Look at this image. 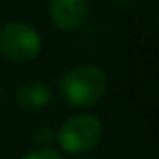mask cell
<instances>
[{"label": "cell", "mask_w": 159, "mask_h": 159, "mask_svg": "<svg viewBox=\"0 0 159 159\" xmlns=\"http://www.w3.org/2000/svg\"><path fill=\"white\" fill-rule=\"evenodd\" d=\"M17 105L26 111V112H38L41 109H45L51 99H52V92L49 88V84H45L43 81H26L25 84L19 86L17 94H15Z\"/></svg>", "instance_id": "5"}, {"label": "cell", "mask_w": 159, "mask_h": 159, "mask_svg": "<svg viewBox=\"0 0 159 159\" xmlns=\"http://www.w3.org/2000/svg\"><path fill=\"white\" fill-rule=\"evenodd\" d=\"M103 137V125L96 116L75 114L67 118L58 131V144L66 153L83 155L94 150Z\"/></svg>", "instance_id": "2"}, {"label": "cell", "mask_w": 159, "mask_h": 159, "mask_svg": "<svg viewBox=\"0 0 159 159\" xmlns=\"http://www.w3.org/2000/svg\"><path fill=\"white\" fill-rule=\"evenodd\" d=\"M34 139H38V144H49L52 140V133L49 127H39L38 133L34 135Z\"/></svg>", "instance_id": "7"}, {"label": "cell", "mask_w": 159, "mask_h": 159, "mask_svg": "<svg viewBox=\"0 0 159 159\" xmlns=\"http://www.w3.org/2000/svg\"><path fill=\"white\" fill-rule=\"evenodd\" d=\"M92 0H49V17L62 32H75L88 19Z\"/></svg>", "instance_id": "4"}, {"label": "cell", "mask_w": 159, "mask_h": 159, "mask_svg": "<svg viewBox=\"0 0 159 159\" xmlns=\"http://www.w3.org/2000/svg\"><path fill=\"white\" fill-rule=\"evenodd\" d=\"M23 159H64V155L52 148H38V150H32L30 153H26Z\"/></svg>", "instance_id": "6"}, {"label": "cell", "mask_w": 159, "mask_h": 159, "mask_svg": "<svg viewBox=\"0 0 159 159\" xmlns=\"http://www.w3.org/2000/svg\"><path fill=\"white\" fill-rule=\"evenodd\" d=\"M41 51L39 32L23 21H13L0 28V54L10 62H30Z\"/></svg>", "instance_id": "3"}, {"label": "cell", "mask_w": 159, "mask_h": 159, "mask_svg": "<svg viewBox=\"0 0 159 159\" xmlns=\"http://www.w3.org/2000/svg\"><path fill=\"white\" fill-rule=\"evenodd\" d=\"M75 159H94V157H88V155H77Z\"/></svg>", "instance_id": "9"}, {"label": "cell", "mask_w": 159, "mask_h": 159, "mask_svg": "<svg viewBox=\"0 0 159 159\" xmlns=\"http://www.w3.org/2000/svg\"><path fill=\"white\" fill-rule=\"evenodd\" d=\"M157 23H159V10H157Z\"/></svg>", "instance_id": "10"}, {"label": "cell", "mask_w": 159, "mask_h": 159, "mask_svg": "<svg viewBox=\"0 0 159 159\" xmlns=\"http://www.w3.org/2000/svg\"><path fill=\"white\" fill-rule=\"evenodd\" d=\"M109 88L105 71L94 64H81L71 67L60 81V94L67 105L88 109L98 105Z\"/></svg>", "instance_id": "1"}, {"label": "cell", "mask_w": 159, "mask_h": 159, "mask_svg": "<svg viewBox=\"0 0 159 159\" xmlns=\"http://www.w3.org/2000/svg\"><path fill=\"white\" fill-rule=\"evenodd\" d=\"M112 2H116V4H129V2H133V0H112Z\"/></svg>", "instance_id": "8"}, {"label": "cell", "mask_w": 159, "mask_h": 159, "mask_svg": "<svg viewBox=\"0 0 159 159\" xmlns=\"http://www.w3.org/2000/svg\"><path fill=\"white\" fill-rule=\"evenodd\" d=\"M0 98H2V90H0Z\"/></svg>", "instance_id": "11"}]
</instances>
